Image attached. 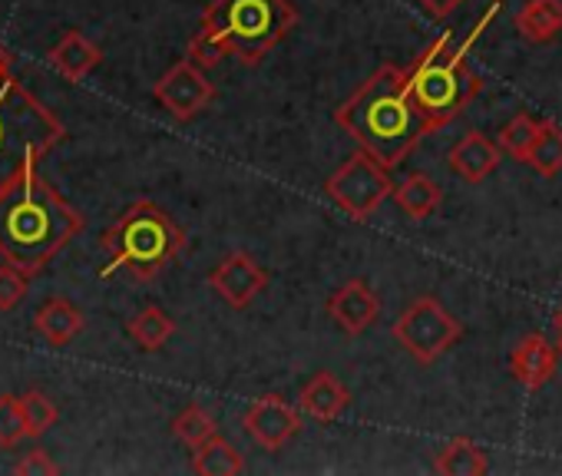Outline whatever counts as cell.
Here are the masks:
<instances>
[{"label":"cell","mask_w":562,"mask_h":476,"mask_svg":"<svg viewBox=\"0 0 562 476\" xmlns=\"http://www.w3.org/2000/svg\"><path fill=\"white\" fill-rule=\"evenodd\" d=\"M434 469L443 473V476H483V473L490 469V463H486V453H483L473 440L457 437V440H450V443L437 453Z\"/></svg>","instance_id":"cell-20"},{"label":"cell","mask_w":562,"mask_h":476,"mask_svg":"<svg viewBox=\"0 0 562 476\" xmlns=\"http://www.w3.org/2000/svg\"><path fill=\"white\" fill-rule=\"evenodd\" d=\"M499 4H493L470 31L467 41L457 44L453 31L440 34L407 70V87L411 97L417 103V110L424 113V120L430 123V129H440L447 123H453L470 100L483 90V80L473 73L470 67V50L480 41V34L490 27V21L496 18Z\"/></svg>","instance_id":"cell-3"},{"label":"cell","mask_w":562,"mask_h":476,"mask_svg":"<svg viewBox=\"0 0 562 476\" xmlns=\"http://www.w3.org/2000/svg\"><path fill=\"white\" fill-rule=\"evenodd\" d=\"M126 335L136 341V348L143 351H159L172 335H176V321L162 311V308H143L130 325Z\"/></svg>","instance_id":"cell-22"},{"label":"cell","mask_w":562,"mask_h":476,"mask_svg":"<svg viewBox=\"0 0 562 476\" xmlns=\"http://www.w3.org/2000/svg\"><path fill=\"white\" fill-rule=\"evenodd\" d=\"M394 338L414 361L434 364L463 338V325L437 298L424 295L394 321Z\"/></svg>","instance_id":"cell-8"},{"label":"cell","mask_w":562,"mask_h":476,"mask_svg":"<svg viewBox=\"0 0 562 476\" xmlns=\"http://www.w3.org/2000/svg\"><path fill=\"white\" fill-rule=\"evenodd\" d=\"M47 60H50V67H54L60 77H67L70 83H80L90 70L100 67L103 50H100L90 37H83L80 31H70V34H64V37L50 47Z\"/></svg>","instance_id":"cell-16"},{"label":"cell","mask_w":562,"mask_h":476,"mask_svg":"<svg viewBox=\"0 0 562 476\" xmlns=\"http://www.w3.org/2000/svg\"><path fill=\"white\" fill-rule=\"evenodd\" d=\"M552 325H555V335H559V351H562V308L555 311V321H552Z\"/></svg>","instance_id":"cell-33"},{"label":"cell","mask_w":562,"mask_h":476,"mask_svg":"<svg viewBox=\"0 0 562 476\" xmlns=\"http://www.w3.org/2000/svg\"><path fill=\"white\" fill-rule=\"evenodd\" d=\"M34 325H37V331L44 335V341H50L54 348H64V344H70V341L83 331L87 318H83V311H80L74 302H67V298H50V302H44V305L37 308Z\"/></svg>","instance_id":"cell-17"},{"label":"cell","mask_w":562,"mask_h":476,"mask_svg":"<svg viewBox=\"0 0 562 476\" xmlns=\"http://www.w3.org/2000/svg\"><path fill=\"white\" fill-rule=\"evenodd\" d=\"M325 192L341 212H348L355 222H364L394 195V182L387 175V166H381L368 149H361L328 175Z\"/></svg>","instance_id":"cell-7"},{"label":"cell","mask_w":562,"mask_h":476,"mask_svg":"<svg viewBox=\"0 0 562 476\" xmlns=\"http://www.w3.org/2000/svg\"><path fill=\"white\" fill-rule=\"evenodd\" d=\"M57 469H60V466H57L44 450H31V453H24V460L14 466V473H18V476H44V473H47V476H54Z\"/></svg>","instance_id":"cell-30"},{"label":"cell","mask_w":562,"mask_h":476,"mask_svg":"<svg viewBox=\"0 0 562 476\" xmlns=\"http://www.w3.org/2000/svg\"><path fill=\"white\" fill-rule=\"evenodd\" d=\"M192 469L199 476H238L245 469V460H241V453L228 440H222L215 433L212 440H205L202 446H195Z\"/></svg>","instance_id":"cell-21"},{"label":"cell","mask_w":562,"mask_h":476,"mask_svg":"<svg viewBox=\"0 0 562 476\" xmlns=\"http://www.w3.org/2000/svg\"><path fill=\"white\" fill-rule=\"evenodd\" d=\"M335 120L348 136L361 143V149H368L387 169L401 166L407 152L420 143V136L434 133L411 97L407 70H397L391 64L364 80V87L338 106Z\"/></svg>","instance_id":"cell-2"},{"label":"cell","mask_w":562,"mask_h":476,"mask_svg":"<svg viewBox=\"0 0 562 476\" xmlns=\"http://www.w3.org/2000/svg\"><path fill=\"white\" fill-rule=\"evenodd\" d=\"M328 315L345 335H364L378 321L381 302L364 279H351L328 298Z\"/></svg>","instance_id":"cell-12"},{"label":"cell","mask_w":562,"mask_h":476,"mask_svg":"<svg viewBox=\"0 0 562 476\" xmlns=\"http://www.w3.org/2000/svg\"><path fill=\"white\" fill-rule=\"evenodd\" d=\"M172 433H176V440H182L186 446H202L205 440H212L215 433H218V427H215V420H212V413L202 407V404H189L176 420H172Z\"/></svg>","instance_id":"cell-25"},{"label":"cell","mask_w":562,"mask_h":476,"mask_svg":"<svg viewBox=\"0 0 562 476\" xmlns=\"http://www.w3.org/2000/svg\"><path fill=\"white\" fill-rule=\"evenodd\" d=\"M245 430L251 433V440L258 446L274 453L302 430V407L295 410L285 397L265 394V397L251 400V407L245 410Z\"/></svg>","instance_id":"cell-10"},{"label":"cell","mask_w":562,"mask_h":476,"mask_svg":"<svg viewBox=\"0 0 562 476\" xmlns=\"http://www.w3.org/2000/svg\"><path fill=\"white\" fill-rule=\"evenodd\" d=\"M103 249L110 256L103 279L126 272L136 282H153L186 249V231L176 225V218L166 208L143 199V202H133L106 228Z\"/></svg>","instance_id":"cell-4"},{"label":"cell","mask_w":562,"mask_h":476,"mask_svg":"<svg viewBox=\"0 0 562 476\" xmlns=\"http://www.w3.org/2000/svg\"><path fill=\"white\" fill-rule=\"evenodd\" d=\"M509 374L529 390L546 387L555 374V348L542 335H526L509 354Z\"/></svg>","instance_id":"cell-13"},{"label":"cell","mask_w":562,"mask_h":476,"mask_svg":"<svg viewBox=\"0 0 562 476\" xmlns=\"http://www.w3.org/2000/svg\"><path fill=\"white\" fill-rule=\"evenodd\" d=\"M417 4L430 14V18H447V14H453L463 0H417Z\"/></svg>","instance_id":"cell-31"},{"label":"cell","mask_w":562,"mask_h":476,"mask_svg":"<svg viewBox=\"0 0 562 476\" xmlns=\"http://www.w3.org/2000/svg\"><path fill=\"white\" fill-rule=\"evenodd\" d=\"M516 31L532 44H549L562 34V0H526L516 14Z\"/></svg>","instance_id":"cell-19"},{"label":"cell","mask_w":562,"mask_h":476,"mask_svg":"<svg viewBox=\"0 0 562 476\" xmlns=\"http://www.w3.org/2000/svg\"><path fill=\"white\" fill-rule=\"evenodd\" d=\"M21 410H24V427H27V437H44L54 423H57V407H54V400L47 397V394H41V390H27L24 397H21Z\"/></svg>","instance_id":"cell-26"},{"label":"cell","mask_w":562,"mask_h":476,"mask_svg":"<svg viewBox=\"0 0 562 476\" xmlns=\"http://www.w3.org/2000/svg\"><path fill=\"white\" fill-rule=\"evenodd\" d=\"M268 285V272L245 252H232L225 256L212 275H209V288L232 308H248Z\"/></svg>","instance_id":"cell-11"},{"label":"cell","mask_w":562,"mask_h":476,"mask_svg":"<svg viewBox=\"0 0 562 476\" xmlns=\"http://www.w3.org/2000/svg\"><path fill=\"white\" fill-rule=\"evenodd\" d=\"M83 231V215L31 169L0 192V256L27 275L44 272Z\"/></svg>","instance_id":"cell-1"},{"label":"cell","mask_w":562,"mask_h":476,"mask_svg":"<svg viewBox=\"0 0 562 476\" xmlns=\"http://www.w3.org/2000/svg\"><path fill=\"white\" fill-rule=\"evenodd\" d=\"M64 123L14 73L0 80V192L44 162L64 139Z\"/></svg>","instance_id":"cell-5"},{"label":"cell","mask_w":562,"mask_h":476,"mask_svg":"<svg viewBox=\"0 0 562 476\" xmlns=\"http://www.w3.org/2000/svg\"><path fill=\"white\" fill-rule=\"evenodd\" d=\"M225 57H232V54H228V47L222 44V37H215V34H212V31H205V27L189 41V60H192L195 67H202V70L218 67Z\"/></svg>","instance_id":"cell-28"},{"label":"cell","mask_w":562,"mask_h":476,"mask_svg":"<svg viewBox=\"0 0 562 476\" xmlns=\"http://www.w3.org/2000/svg\"><path fill=\"white\" fill-rule=\"evenodd\" d=\"M539 129H542V123H536L529 113H516V116L499 129V139H496V143H499V149H503L506 156L526 162V156H529L536 136H539Z\"/></svg>","instance_id":"cell-24"},{"label":"cell","mask_w":562,"mask_h":476,"mask_svg":"<svg viewBox=\"0 0 562 476\" xmlns=\"http://www.w3.org/2000/svg\"><path fill=\"white\" fill-rule=\"evenodd\" d=\"M295 24L299 14L289 0H212L202 14V27L222 37L241 67H258Z\"/></svg>","instance_id":"cell-6"},{"label":"cell","mask_w":562,"mask_h":476,"mask_svg":"<svg viewBox=\"0 0 562 476\" xmlns=\"http://www.w3.org/2000/svg\"><path fill=\"white\" fill-rule=\"evenodd\" d=\"M348 404H351V390H348L331 371L315 374V377L302 387V397H299L302 413H308V417L318 420V423L338 420L341 410H345Z\"/></svg>","instance_id":"cell-15"},{"label":"cell","mask_w":562,"mask_h":476,"mask_svg":"<svg viewBox=\"0 0 562 476\" xmlns=\"http://www.w3.org/2000/svg\"><path fill=\"white\" fill-rule=\"evenodd\" d=\"M499 159H503L499 143L486 139L483 133H467V136L450 149L447 166H450V172H457L463 182H483L486 175L496 172Z\"/></svg>","instance_id":"cell-14"},{"label":"cell","mask_w":562,"mask_h":476,"mask_svg":"<svg viewBox=\"0 0 562 476\" xmlns=\"http://www.w3.org/2000/svg\"><path fill=\"white\" fill-rule=\"evenodd\" d=\"M153 97L162 103V110L176 120H192L199 116L212 100H215V87L209 83L205 70L195 67L189 57L179 60L156 87H153Z\"/></svg>","instance_id":"cell-9"},{"label":"cell","mask_w":562,"mask_h":476,"mask_svg":"<svg viewBox=\"0 0 562 476\" xmlns=\"http://www.w3.org/2000/svg\"><path fill=\"white\" fill-rule=\"evenodd\" d=\"M526 166H532L546 179H552V175L562 172V126H555L549 120L542 123V129H539L529 156H526Z\"/></svg>","instance_id":"cell-23"},{"label":"cell","mask_w":562,"mask_h":476,"mask_svg":"<svg viewBox=\"0 0 562 476\" xmlns=\"http://www.w3.org/2000/svg\"><path fill=\"white\" fill-rule=\"evenodd\" d=\"M394 205L407 215V218H414V222H424V218H430L437 208H440V202H443V189L430 179V175H424V172H414V175H407L401 185H394Z\"/></svg>","instance_id":"cell-18"},{"label":"cell","mask_w":562,"mask_h":476,"mask_svg":"<svg viewBox=\"0 0 562 476\" xmlns=\"http://www.w3.org/2000/svg\"><path fill=\"white\" fill-rule=\"evenodd\" d=\"M11 73V57L4 54V50H0V80H4Z\"/></svg>","instance_id":"cell-32"},{"label":"cell","mask_w":562,"mask_h":476,"mask_svg":"<svg viewBox=\"0 0 562 476\" xmlns=\"http://www.w3.org/2000/svg\"><path fill=\"white\" fill-rule=\"evenodd\" d=\"M24 437H27V427H24L21 397L4 394L0 397V446H18Z\"/></svg>","instance_id":"cell-27"},{"label":"cell","mask_w":562,"mask_h":476,"mask_svg":"<svg viewBox=\"0 0 562 476\" xmlns=\"http://www.w3.org/2000/svg\"><path fill=\"white\" fill-rule=\"evenodd\" d=\"M27 285H31V275L21 272L18 265H0V311H11L24 302L27 295Z\"/></svg>","instance_id":"cell-29"}]
</instances>
